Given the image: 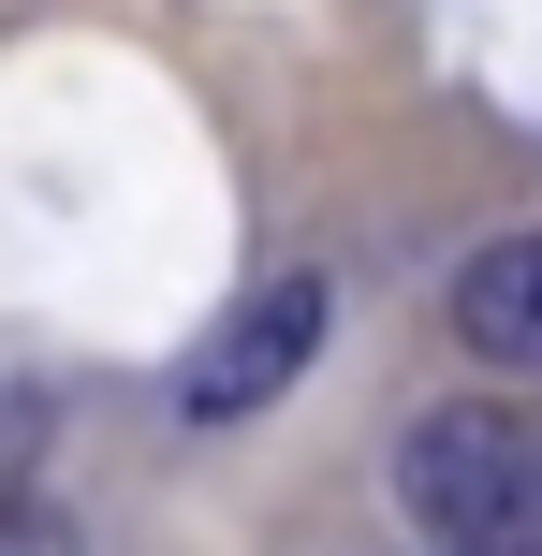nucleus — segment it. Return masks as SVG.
<instances>
[{"instance_id": "nucleus-3", "label": "nucleus", "mask_w": 542, "mask_h": 556, "mask_svg": "<svg viewBox=\"0 0 542 556\" xmlns=\"http://www.w3.org/2000/svg\"><path fill=\"white\" fill-rule=\"evenodd\" d=\"M455 337L514 381H542V235H484L455 264Z\"/></svg>"}, {"instance_id": "nucleus-2", "label": "nucleus", "mask_w": 542, "mask_h": 556, "mask_svg": "<svg viewBox=\"0 0 542 556\" xmlns=\"http://www.w3.org/2000/svg\"><path fill=\"white\" fill-rule=\"evenodd\" d=\"M323 323H338V278H323V264H293V278H264V293L235 307V323L205 337L191 366H176V410H191V425H250V410H279V395L308 381V352H323Z\"/></svg>"}, {"instance_id": "nucleus-1", "label": "nucleus", "mask_w": 542, "mask_h": 556, "mask_svg": "<svg viewBox=\"0 0 542 556\" xmlns=\"http://www.w3.org/2000/svg\"><path fill=\"white\" fill-rule=\"evenodd\" d=\"M396 513L440 556H542V440L514 410H426L396 440Z\"/></svg>"}, {"instance_id": "nucleus-4", "label": "nucleus", "mask_w": 542, "mask_h": 556, "mask_svg": "<svg viewBox=\"0 0 542 556\" xmlns=\"http://www.w3.org/2000/svg\"><path fill=\"white\" fill-rule=\"evenodd\" d=\"M0 483H15V425H0Z\"/></svg>"}]
</instances>
